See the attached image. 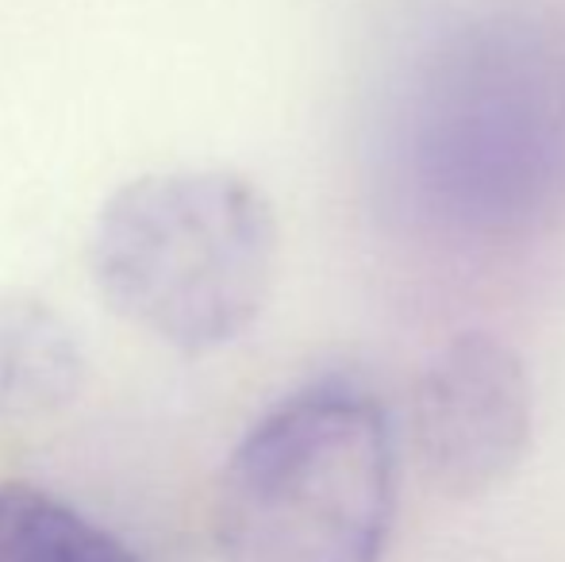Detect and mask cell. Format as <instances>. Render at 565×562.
I'll use <instances>...</instances> for the list:
<instances>
[{
	"label": "cell",
	"instance_id": "cell-1",
	"mask_svg": "<svg viewBox=\"0 0 565 562\" xmlns=\"http://www.w3.org/2000/svg\"><path fill=\"white\" fill-rule=\"evenodd\" d=\"M396 181L450 235L523 240L565 204V77L512 23H466L412 74L396 113Z\"/></svg>",
	"mask_w": 565,
	"mask_h": 562
},
{
	"label": "cell",
	"instance_id": "cell-2",
	"mask_svg": "<svg viewBox=\"0 0 565 562\" xmlns=\"http://www.w3.org/2000/svg\"><path fill=\"white\" fill-rule=\"evenodd\" d=\"M393 520V416L347 374L316 378L266 409L216 486L224 562H381Z\"/></svg>",
	"mask_w": 565,
	"mask_h": 562
},
{
	"label": "cell",
	"instance_id": "cell-3",
	"mask_svg": "<svg viewBox=\"0 0 565 562\" xmlns=\"http://www.w3.org/2000/svg\"><path fill=\"white\" fill-rule=\"evenodd\" d=\"M100 297L185 354L243 339L277 271L269 197L235 170H166L119 185L89 240Z\"/></svg>",
	"mask_w": 565,
	"mask_h": 562
},
{
	"label": "cell",
	"instance_id": "cell-4",
	"mask_svg": "<svg viewBox=\"0 0 565 562\" xmlns=\"http://www.w3.org/2000/svg\"><path fill=\"white\" fill-rule=\"evenodd\" d=\"M535 393L527 362L492 331H458L419 367L408 439L427 486L473 501L515 474L531 447Z\"/></svg>",
	"mask_w": 565,
	"mask_h": 562
},
{
	"label": "cell",
	"instance_id": "cell-5",
	"mask_svg": "<svg viewBox=\"0 0 565 562\" xmlns=\"http://www.w3.org/2000/svg\"><path fill=\"white\" fill-rule=\"evenodd\" d=\"M74 328L43 300H0V421H28L62 409L82 385Z\"/></svg>",
	"mask_w": 565,
	"mask_h": 562
},
{
	"label": "cell",
	"instance_id": "cell-6",
	"mask_svg": "<svg viewBox=\"0 0 565 562\" xmlns=\"http://www.w3.org/2000/svg\"><path fill=\"white\" fill-rule=\"evenodd\" d=\"M0 562H147L62 497L0 481Z\"/></svg>",
	"mask_w": 565,
	"mask_h": 562
}]
</instances>
